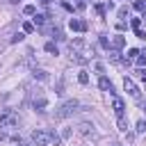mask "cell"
<instances>
[{"mask_svg": "<svg viewBox=\"0 0 146 146\" xmlns=\"http://www.w3.org/2000/svg\"><path fill=\"white\" fill-rule=\"evenodd\" d=\"M68 27H71L73 32H84V30H87V23H84L82 18H71V21H68Z\"/></svg>", "mask_w": 146, "mask_h": 146, "instance_id": "52a82bcc", "label": "cell"}, {"mask_svg": "<svg viewBox=\"0 0 146 146\" xmlns=\"http://www.w3.org/2000/svg\"><path fill=\"white\" fill-rule=\"evenodd\" d=\"M39 2H43V5H48V2H50V0H39Z\"/></svg>", "mask_w": 146, "mask_h": 146, "instance_id": "d590c367", "label": "cell"}, {"mask_svg": "<svg viewBox=\"0 0 146 146\" xmlns=\"http://www.w3.org/2000/svg\"><path fill=\"white\" fill-rule=\"evenodd\" d=\"M50 141H55V144H59L62 139H59V135H55V132H50Z\"/></svg>", "mask_w": 146, "mask_h": 146, "instance_id": "1f68e13d", "label": "cell"}, {"mask_svg": "<svg viewBox=\"0 0 146 146\" xmlns=\"http://www.w3.org/2000/svg\"><path fill=\"white\" fill-rule=\"evenodd\" d=\"M137 132H146V121H137Z\"/></svg>", "mask_w": 146, "mask_h": 146, "instance_id": "d4e9b609", "label": "cell"}, {"mask_svg": "<svg viewBox=\"0 0 146 146\" xmlns=\"http://www.w3.org/2000/svg\"><path fill=\"white\" fill-rule=\"evenodd\" d=\"M119 130H128V121L123 116H119Z\"/></svg>", "mask_w": 146, "mask_h": 146, "instance_id": "cb8c5ba5", "label": "cell"}, {"mask_svg": "<svg viewBox=\"0 0 146 146\" xmlns=\"http://www.w3.org/2000/svg\"><path fill=\"white\" fill-rule=\"evenodd\" d=\"M23 14H27V16H34V14H36V7H34V5H25V7H23Z\"/></svg>", "mask_w": 146, "mask_h": 146, "instance_id": "2e32d148", "label": "cell"}, {"mask_svg": "<svg viewBox=\"0 0 146 146\" xmlns=\"http://www.w3.org/2000/svg\"><path fill=\"white\" fill-rule=\"evenodd\" d=\"M78 82H80V84H87V82H89V73H87V71H80V73H78Z\"/></svg>", "mask_w": 146, "mask_h": 146, "instance_id": "4fadbf2b", "label": "cell"}, {"mask_svg": "<svg viewBox=\"0 0 146 146\" xmlns=\"http://www.w3.org/2000/svg\"><path fill=\"white\" fill-rule=\"evenodd\" d=\"M110 146H123V144H119V141H112V144H110Z\"/></svg>", "mask_w": 146, "mask_h": 146, "instance_id": "e575fe53", "label": "cell"}, {"mask_svg": "<svg viewBox=\"0 0 146 146\" xmlns=\"http://www.w3.org/2000/svg\"><path fill=\"white\" fill-rule=\"evenodd\" d=\"M9 2H14V5H16V2H21V0H9Z\"/></svg>", "mask_w": 146, "mask_h": 146, "instance_id": "8d00e7d4", "label": "cell"}, {"mask_svg": "<svg viewBox=\"0 0 146 146\" xmlns=\"http://www.w3.org/2000/svg\"><path fill=\"white\" fill-rule=\"evenodd\" d=\"M16 146H30L27 141H23V139H16Z\"/></svg>", "mask_w": 146, "mask_h": 146, "instance_id": "836d02e7", "label": "cell"}, {"mask_svg": "<svg viewBox=\"0 0 146 146\" xmlns=\"http://www.w3.org/2000/svg\"><path fill=\"white\" fill-rule=\"evenodd\" d=\"M112 110H114V114H116V119L125 114V105H123V100H121L119 96H114V98H112Z\"/></svg>", "mask_w": 146, "mask_h": 146, "instance_id": "8992f818", "label": "cell"}, {"mask_svg": "<svg viewBox=\"0 0 146 146\" xmlns=\"http://www.w3.org/2000/svg\"><path fill=\"white\" fill-rule=\"evenodd\" d=\"M110 46H112V50H121V48L125 46V39H123V34H114V36L110 39Z\"/></svg>", "mask_w": 146, "mask_h": 146, "instance_id": "9c48e42d", "label": "cell"}, {"mask_svg": "<svg viewBox=\"0 0 146 146\" xmlns=\"http://www.w3.org/2000/svg\"><path fill=\"white\" fill-rule=\"evenodd\" d=\"M123 87H125V91H128L135 100H139V89H137V84H135L130 78H125V80H123Z\"/></svg>", "mask_w": 146, "mask_h": 146, "instance_id": "5b68a950", "label": "cell"}, {"mask_svg": "<svg viewBox=\"0 0 146 146\" xmlns=\"http://www.w3.org/2000/svg\"><path fill=\"white\" fill-rule=\"evenodd\" d=\"M78 110H80V103L78 100H66V103L59 105V110L55 112V116L57 119H66V116H73Z\"/></svg>", "mask_w": 146, "mask_h": 146, "instance_id": "6da1fadb", "label": "cell"}, {"mask_svg": "<svg viewBox=\"0 0 146 146\" xmlns=\"http://www.w3.org/2000/svg\"><path fill=\"white\" fill-rule=\"evenodd\" d=\"M32 75H34V80H48V78H50V75H48L46 71H41V68H34Z\"/></svg>", "mask_w": 146, "mask_h": 146, "instance_id": "8fae6325", "label": "cell"}, {"mask_svg": "<svg viewBox=\"0 0 146 146\" xmlns=\"http://www.w3.org/2000/svg\"><path fill=\"white\" fill-rule=\"evenodd\" d=\"M34 23H36V25L41 27V25L46 23V16H43V14H34Z\"/></svg>", "mask_w": 146, "mask_h": 146, "instance_id": "ac0fdd59", "label": "cell"}, {"mask_svg": "<svg viewBox=\"0 0 146 146\" xmlns=\"http://www.w3.org/2000/svg\"><path fill=\"white\" fill-rule=\"evenodd\" d=\"M135 62H137L139 68H146V52H139V57H137Z\"/></svg>", "mask_w": 146, "mask_h": 146, "instance_id": "5bb4252c", "label": "cell"}, {"mask_svg": "<svg viewBox=\"0 0 146 146\" xmlns=\"http://www.w3.org/2000/svg\"><path fill=\"white\" fill-rule=\"evenodd\" d=\"M137 57H139V50L137 48H130L128 50V59H137Z\"/></svg>", "mask_w": 146, "mask_h": 146, "instance_id": "ffe728a7", "label": "cell"}, {"mask_svg": "<svg viewBox=\"0 0 146 146\" xmlns=\"http://www.w3.org/2000/svg\"><path fill=\"white\" fill-rule=\"evenodd\" d=\"M100 46H103L105 50H110V41H107V36H105V34H100Z\"/></svg>", "mask_w": 146, "mask_h": 146, "instance_id": "7402d4cb", "label": "cell"}, {"mask_svg": "<svg viewBox=\"0 0 146 146\" xmlns=\"http://www.w3.org/2000/svg\"><path fill=\"white\" fill-rule=\"evenodd\" d=\"M98 87H100L103 91H110L112 96H116V94H114V89H112V82H110V78H105V75H100V80H98Z\"/></svg>", "mask_w": 146, "mask_h": 146, "instance_id": "30bf717a", "label": "cell"}, {"mask_svg": "<svg viewBox=\"0 0 146 146\" xmlns=\"http://www.w3.org/2000/svg\"><path fill=\"white\" fill-rule=\"evenodd\" d=\"M130 25H132V30H139V25H141V18H132V21H130Z\"/></svg>", "mask_w": 146, "mask_h": 146, "instance_id": "484cf974", "label": "cell"}, {"mask_svg": "<svg viewBox=\"0 0 146 146\" xmlns=\"http://www.w3.org/2000/svg\"><path fill=\"white\" fill-rule=\"evenodd\" d=\"M96 11H98V16H105V7L103 5H96Z\"/></svg>", "mask_w": 146, "mask_h": 146, "instance_id": "f1b7e54d", "label": "cell"}, {"mask_svg": "<svg viewBox=\"0 0 146 146\" xmlns=\"http://www.w3.org/2000/svg\"><path fill=\"white\" fill-rule=\"evenodd\" d=\"M30 103H32V107H34V110H39V112H41V110L46 107V94H43L41 89H34V91H32Z\"/></svg>", "mask_w": 146, "mask_h": 146, "instance_id": "277c9868", "label": "cell"}, {"mask_svg": "<svg viewBox=\"0 0 146 146\" xmlns=\"http://www.w3.org/2000/svg\"><path fill=\"white\" fill-rule=\"evenodd\" d=\"M132 9H137V11H146V2H144V0H135Z\"/></svg>", "mask_w": 146, "mask_h": 146, "instance_id": "9a60e30c", "label": "cell"}, {"mask_svg": "<svg viewBox=\"0 0 146 146\" xmlns=\"http://www.w3.org/2000/svg\"><path fill=\"white\" fill-rule=\"evenodd\" d=\"M94 68H96V73H98V75H105V66H103L100 62H96V64H94Z\"/></svg>", "mask_w": 146, "mask_h": 146, "instance_id": "44dd1931", "label": "cell"}, {"mask_svg": "<svg viewBox=\"0 0 146 146\" xmlns=\"http://www.w3.org/2000/svg\"><path fill=\"white\" fill-rule=\"evenodd\" d=\"M62 7H64L66 11H73V5H71V2H62Z\"/></svg>", "mask_w": 146, "mask_h": 146, "instance_id": "d6a6232c", "label": "cell"}, {"mask_svg": "<svg viewBox=\"0 0 146 146\" xmlns=\"http://www.w3.org/2000/svg\"><path fill=\"white\" fill-rule=\"evenodd\" d=\"M18 125V116L11 110H0V128L5 130H14Z\"/></svg>", "mask_w": 146, "mask_h": 146, "instance_id": "7a4b0ae2", "label": "cell"}, {"mask_svg": "<svg viewBox=\"0 0 146 146\" xmlns=\"http://www.w3.org/2000/svg\"><path fill=\"white\" fill-rule=\"evenodd\" d=\"M137 78L146 82V68H137Z\"/></svg>", "mask_w": 146, "mask_h": 146, "instance_id": "4316f807", "label": "cell"}, {"mask_svg": "<svg viewBox=\"0 0 146 146\" xmlns=\"http://www.w3.org/2000/svg\"><path fill=\"white\" fill-rule=\"evenodd\" d=\"M119 55H121L119 50H110V59H112V62H119V59H121Z\"/></svg>", "mask_w": 146, "mask_h": 146, "instance_id": "603a6c76", "label": "cell"}, {"mask_svg": "<svg viewBox=\"0 0 146 146\" xmlns=\"http://www.w3.org/2000/svg\"><path fill=\"white\" fill-rule=\"evenodd\" d=\"M125 27H128V25H125V21H119V23H116V30H119V32H123Z\"/></svg>", "mask_w": 146, "mask_h": 146, "instance_id": "83f0119b", "label": "cell"}, {"mask_svg": "<svg viewBox=\"0 0 146 146\" xmlns=\"http://www.w3.org/2000/svg\"><path fill=\"white\" fill-rule=\"evenodd\" d=\"M78 130L84 135V137H96V130H94V123H89V121H84V123H80L78 125Z\"/></svg>", "mask_w": 146, "mask_h": 146, "instance_id": "ba28073f", "label": "cell"}, {"mask_svg": "<svg viewBox=\"0 0 146 146\" xmlns=\"http://www.w3.org/2000/svg\"><path fill=\"white\" fill-rule=\"evenodd\" d=\"M141 21H146V11H144V16H141Z\"/></svg>", "mask_w": 146, "mask_h": 146, "instance_id": "74e56055", "label": "cell"}, {"mask_svg": "<svg viewBox=\"0 0 146 146\" xmlns=\"http://www.w3.org/2000/svg\"><path fill=\"white\" fill-rule=\"evenodd\" d=\"M23 32H34V23L25 21V23H23Z\"/></svg>", "mask_w": 146, "mask_h": 146, "instance_id": "d6986e66", "label": "cell"}, {"mask_svg": "<svg viewBox=\"0 0 146 146\" xmlns=\"http://www.w3.org/2000/svg\"><path fill=\"white\" fill-rule=\"evenodd\" d=\"M46 52H50V55H57V52H59L57 46H55V41H48V43H46Z\"/></svg>", "mask_w": 146, "mask_h": 146, "instance_id": "7c38bea8", "label": "cell"}, {"mask_svg": "<svg viewBox=\"0 0 146 146\" xmlns=\"http://www.w3.org/2000/svg\"><path fill=\"white\" fill-rule=\"evenodd\" d=\"M16 41H23V34H21V32H18V34H14V36H11V43H16Z\"/></svg>", "mask_w": 146, "mask_h": 146, "instance_id": "4dcf8cb0", "label": "cell"}, {"mask_svg": "<svg viewBox=\"0 0 146 146\" xmlns=\"http://www.w3.org/2000/svg\"><path fill=\"white\" fill-rule=\"evenodd\" d=\"M125 16H130V9H128V7H119V18L125 21Z\"/></svg>", "mask_w": 146, "mask_h": 146, "instance_id": "e0dca14e", "label": "cell"}, {"mask_svg": "<svg viewBox=\"0 0 146 146\" xmlns=\"http://www.w3.org/2000/svg\"><path fill=\"white\" fill-rule=\"evenodd\" d=\"M135 34H137V39H146V32L144 30H135Z\"/></svg>", "mask_w": 146, "mask_h": 146, "instance_id": "f546056e", "label": "cell"}, {"mask_svg": "<svg viewBox=\"0 0 146 146\" xmlns=\"http://www.w3.org/2000/svg\"><path fill=\"white\" fill-rule=\"evenodd\" d=\"M32 144L34 146H50V132L48 130H34L32 132Z\"/></svg>", "mask_w": 146, "mask_h": 146, "instance_id": "3957f363", "label": "cell"}]
</instances>
